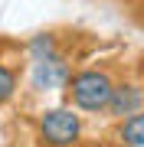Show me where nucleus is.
I'll use <instances>...</instances> for the list:
<instances>
[{"instance_id":"20e7f679","label":"nucleus","mask_w":144,"mask_h":147,"mask_svg":"<svg viewBox=\"0 0 144 147\" xmlns=\"http://www.w3.org/2000/svg\"><path fill=\"white\" fill-rule=\"evenodd\" d=\"M141 105H144V88H138V85H131V82H121V85H115V88H112V98H108L105 115L124 121V118L138 115Z\"/></svg>"},{"instance_id":"423d86ee","label":"nucleus","mask_w":144,"mask_h":147,"mask_svg":"<svg viewBox=\"0 0 144 147\" xmlns=\"http://www.w3.org/2000/svg\"><path fill=\"white\" fill-rule=\"evenodd\" d=\"M26 53H30V62H39V59L56 56V53H59L56 36H53V33H39V36H33V39H30V46H26Z\"/></svg>"},{"instance_id":"39448f33","label":"nucleus","mask_w":144,"mask_h":147,"mask_svg":"<svg viewBox=\"0 0 144 147\" xmlns=\"http://www.w3.org/2000/svg\"><path fill=\"white\" fill-rule=\"evenodd\" d=\"M118 137H121V144H128V147H144V115L141 111L121 121Z\"/></svg>"},{"instance_id":"7ed1b4c3","label":"nucleus","mask_w":144,"mask_h":147,"mask_svg":"<svg viewBox=\"0 0 144 147\" xmlns=\"http://www.w3.org/2000/svg\"><path fill=\"white\" fill-rule=\"evenodd\" d=\"M72 79V69L66 62L62 53L49 56V59H39L33 62V72H30V85L36 92H56V88H66Z\"/></svg>"},{"instance_id":"f257e3e1","label":"nucleus","mask_w":144,"mask_h":147,"mask_svg":"<svg viewBox=\"0 0 144 147\" xmlns=\"http://www.w3.org/2000/svg\"><path fill=\"white\" fill-rule=\"evenodd\" d=\"M112 75L105 72V69H82V72H75L69 85H66V92H69V101L79 111H89V115H101V111L108 108V98H112Z\"/></svg>"},{"instance_id":"f03ea898","label":"nucleus","mask_w":144,"mask_h":147,"mask_svg":"<svg viewBox=\"0 0 144 147\" xmlns=\"http://www.w3.org/2000/svg\"><path fill=\"white\" fill-rule=\"evenodd\" d=\"M36 134L43 147H75L82 137V115L72 108H49L39 115Z\"/></svg>"},{"instance_id":"0eeeda50","label":"nucleus","mask_w":144,"mask_h":147,"mask_svg":"<svg viewBox=\"0 0 144 147\" xmlns=\"http://www.w3.org/2000/svg\"><path fill=\"white\" fill-rule=\"evenodd\" d=\"M13 92H16V72H13L10 65L0 62V105L13 98Z\"/></svg>"}]
</instances>
